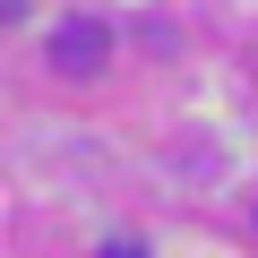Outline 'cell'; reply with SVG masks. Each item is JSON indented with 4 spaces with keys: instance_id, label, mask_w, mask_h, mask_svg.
Returning a JSON list of instances; mask_svg holds the SVG:
<instances>
[{
    "instance_id": "1",
    "label": "cell",
    "mask_w": 258,
    "mask_h": 258,
    "mask_svg": "<svg viewBox=\"0 0 258 258\" xmlns=\"http://www.w3.org/2000/svg\"><path fill=\"white\" fill-rule=\"evenodd\" d=\"M112 60V35L95 26V18H69L60 35H52V69H69V78H95Z\"/></svg>"
},
{
    "instance_id": "2",
    "label": "cell",
    "mask_w": 258,
    "mask_h": 258,
    "mask_svg": "<svg viewBox=\"0 0 258 258\" xmlns=\"http://www.w3.org/2000/svg\"><path fill=\"white\" fill-rule=\"evenodd\" d=\"M103 258H138V249H129V241H112V249H103Z\"/></svg>"
},
{
    "instance_id": "3",
    "label": "cell",
    "mask_w": 258,
    "mask_h": 258,
    "mask_svg": "<svg viewBox=\"0 0 258 258\" xmlns=\"http://www.w3.org/2000/svg\"><path fill=\"white\" fill-rule=\"evenodd\" d=\"M0 9H9V18H18V9H26V0H0Z\"/></svg>"
}]
</instances>
